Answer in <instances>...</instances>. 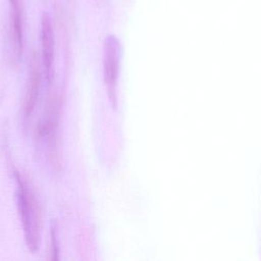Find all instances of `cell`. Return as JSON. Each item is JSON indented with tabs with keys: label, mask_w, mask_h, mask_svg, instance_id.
<instances>
[{
	"label": "cell",
	"mask_w": 261,
	"mask_h": 261,
	"mask_svg": "<svg viewBox=\"0 0 261 261\" xmlns=\"http://www.w3.org/2000/svg\"><path fill=\"white\" fill-rule=\"evenodd\" d=\"M17 182V206L27 245L32 252H36L40 242V210L37 199L28 182L15 172Z\"/></svg>",
	"instance_id": "cell-1"
},
{
	"label": "cell",
	"mask_w": 261,
	"mask_h": 261,
	"mask_svg": "<svg viewBox=\"0 0 261 261\" xmlns=\"http://www.w3.org/2000/svg\"><path fill=\"white\" fill-rule=\"evenodd\" d=\"M104 81L109 100L116 105V85L119 70V43L114 36H109L104 45Z\"/></svg>",
	"instance_id": "cell-2"
},
{
	"label": "cell",
	"mask_w": 261,
	"mask_h": 261,
	"mask_svg": "<svg viewBox=\"0 0 261 261\" xmlns=\"http://www.w3.org/2000/svg\"><path fill=\"white\" fill-rule=\"evenodd\" d=\"M41 42H42V60H43L44 72L48 83H51L53 80L55 42H54V33H53L51 20L47 14H44L42 17Z\"/></svg>",
	"instance_id": "cell-3"
},
{
	"label": "cell",
	"mask_w": 261,
	"mask_h": 261,
	"mask_svg": "<svg viewBox=\"0 0 261 261\" xmlns=\"http://www.w3.org/2000/svg\"><path fill=\"white\" fill-rule=\"evenodd\" d=\"M40 84H41L40 63L37 55L34 54L32 56L29 84H28V89H27V94H25V99L23 104V112L25 117H30L32 112L34 111V108L39 96Z\"/></svg>",
	"instance_id": "cell-4"
},
{
	"label": "cell",
	"mask_w": 261,
	"mask_h": 261,
	"mask_svg": "<svg viewBox=\"0 0 261 261\" xmlns=\"http://www.w3.org/2000/svg\"><path fill=\"white\" fill-rule=\"evenodd\" d=\"M12 8V41L15 55L19 58L23 45L22 10L20 0H9Z\"/></svg>",
	"instance_id": "cell-5"
},
{
	"label": "cell",
	"mask_w": 261,
	"mask_h": 261,
	"mask_svg": "<svg viewBox=\"0 0 261 261\" xmlns=\"http://www.w3.org/2000/svg\"><path fill=\"white\" fill-rule=\"evenodd\" d=\"M51 236H52V241H51V243H52V248H51L52 257H51V259L52 260H57L58 259V245H57V236H56L54 227L52 229Z\"/></svg>",
	"instance_id": "cell-6"
}]
</instances>
